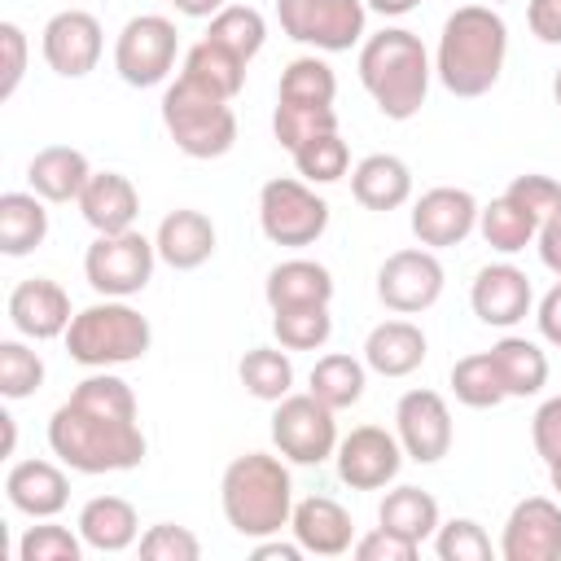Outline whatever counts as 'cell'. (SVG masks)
Wrapping results in <instances>:
<instances>
[{"mask_svg": "<svg viewBox=\"0 0 561 561\" xmlns=\"http://www.w3.org/2000/svg\"><path fill=\"white\" fill-rule=\"evenodd\" d=\"M48 447L75 473H127L149 443L136 421V394L110 368H92L70 399L48 416Z\"/></svg>", "mask_w": 561, "mask_h": 561, "instance_id": "1", "label": "cell"}, {"mask_svg": "<svg viewBox=\"0 0 561 561\" xmlns=\"http://www.w3.org/2000/svg\"><path fill=\"white\" fill-rule=\"evenodd\" d=\"M508 57V26L491 4H460L447 13L438 53H434V75L451 96H486Z\"/></svg>", "mask_w": 561, "mask_h": 561, "instance_id": "2", "label": "cell"}, {"mask_svg": "<svg viewBox=\"0 0 561 561\" xmlns=\"http://www.w3.org/2000/svg\"><path fill=\"white\" fill-rule=\"evenodd\" d=\"M430 79H434V61L416 31L386 26L359 44V83L390 123H408L421 114L430 96Z\"/></svg>", "mask_w": 561, "mask_h": 561, "instance_id": "3", "label": "cell"}, {"mask_svg": "<svg viewBox=\"0 0 561 561\" xmlns=\"http://www.w3.org/2000/svg\"><path fill=\"white\" fill-rule=\"evenodd\" d=\"M219 504L241 539L280 535L294 517V478L285 469V456H267V451L237 456L219 478Z\"/></svg>", "mask_w": 561, "mask_h": 561, "instance_id": "4", "label": "cell"}, {"mask_svg": "<svg viewBox=\"0 0 561 561\" xmlns=\"http://www.w3.org/2000/svg\"><path fill=\"white\" fill-rule=\"evenodd\" d=\"M153 346V324L127 298H101L75 311L66 329V351L83 368H118L145 359Z\"/></svg>", "mask_w": 561, "mask_h": 561, "instance_id": "5", "label": "cell"}, {"mask_svg": "<svg viewBox=\"0 0 561 561\" xmlns=\"http://www.w3.org/2000/svg\"><path fill=\"white\" fill-rule=\"evenodd\" d=\"M162 127L175 140V149L184 158H197V162L224 158L237 145L232 101L215 96L210 88H202L184 75L175 83H167V92H162Z\"/></svg>", "mask_w": 561, "mask_h": 561, "instance_id": "6", "label": "cell"}, {"mask_svg": "<svg viewBox=\"0 0 561 561\" xmlns=\"http://www.w3.org/2000/svg\"><path fill=\"white\" fill-rule=\"evenodd\" d=\"M259 228L272 245H285V250L316 245L329 228V202L316 193V184L276 175L259 188Z\"/></svg>", "mask_w": 561, "mask_h": 561, "instance_id": "7", "label": "cell"}, {"mask_svg": "<svg viewBox=\"0 0 561 561\" xmlns=\"http://www.w3.org/2000/svg\"><path fill=\"white\" fill-rule=\"evenodd\" d=\"M158 245L127 228V232H96V241L83 254V276L101 298H131L153 280Z\"/></svg>", "mask_w": 561, "mask_h": 561, "instance_id": "8", "label": "cell"}, {"mask_svg": "<svg viewBox=\"0 0 561 561\" xmlns=\"http://www.w3.org/2000/svg\"><path fill=\"white\" fill-rule=\"evenodd\" d=\"M276 22L294 44L316 53H346L364 39V0H276Z\"/></svg>", "mask_w": 561, "mask_h": 561, "instance_id": "9", "label": "cell"}, {"mask_svg": "<svg viewBox=\"0 0 561 561\" xmlns=\"http://www.w3.org/2000/svg\"><path fill=\"white\" fill-rule=\"evenodd\" d=\"M180 31L162 13H136L114 39V70L127 88H158L175 70Z\"/></svg>", "mask_w": 561, "mask_h": 561, "instance_id": "10", "label": "cell"}, {"mask_svg": "<svg viewBox=\"0 0 561 561\" xmlns=\"http://www.w3.org/2000/svg\"><path fill=\"white\" fill-rule=\"evenodd\" d=\"M272 443L289 465H324L337 451L333 408L307 394H285L272 408Z\"/></svg>", "mask_w": 561, "mask_h": 561, "instance_id": "11", "label": "cell"}, {"mask_svg": "<svg viewBox=\"0 0 561 561\" xmlns=\"http://www.w3.org/2000/svg\"><path fill=\"white\" fill-rule=\"evenodd\" d=\"M443 263L434 250L412 245V250H394L381 267H377V298L381 307H390L394 316H416L430 311L443 298Z\"/></svg>", "mask_w": 561, "mask_h": 561, "instance_id": "12", "label": "cell"}, {"mask_svg": "<svg viewBox=\"0 0 561 561\" xmlns=\"http://www.w3.org/2000/svg\"><path fill=\"white\" fill-rule=\"evenodd\" d=\"M394 438L408 460L416 465H438L451 451V408L438 390H408L394 403Z\"/></svg>", "mask_w": 561, "mask_h": 561, "instance_id": "13", "label": "cell"}, {"mask_svg": "<svg viewBox=\"0 0 561 561\" xmlns=\"http://www.w3.org/2000/svg\"><path fill=\"white\" fill-rule=\"evenodd\" d=\"M337 478L351 491H381L399 478L403 469V447L390 430L381 425H355L346 438H337Z\"/></svg>", "mask_w": 561, "mask_h": 561, "instance_id": "14", "label": "cell"}, {"mask_svg": "<svg viewBox=\"0 0 561 561\" xmlns=\"http://www.w3.org/2000/svg\"><path fill=\"white\" fill-rule=\"evenodd\" d=\"M101 48H105V31L88 9H61L44 22L39 53H44L48 70L61 75V79L92 75L96 61H101Z\"/></svg>", "mask_w": 561, "mask_h": 561, "instance_id": "15", "label": "cell"}, {"mask_svg": "<svg viewBox=\"0 0 561 561\" xmlns=\"http://www.w3.org/2000/svg\"><path fill=\"white\" fill-rule=\"evenodd\" d=\"M504 561H561V500L526 495L500 530Z\"/></svg>", "mask_w": 561, "mask_h": 561, "instance_id": "16", "label": "cell"}, {"mask_svg": "<svg viewBox=\"0 0 561 561\" xmlns=\"http://www.w3.org/2000/svg\"><path fill=\"white\" fill-rule=\"evenodd\" d=\"M478 197L469 188H456V184H438V188H425L416 202H412V237L425 245V250H447V245H460L473 228H478Z\"/></svg>", "mask_w": 561, "mask_h": 561, "instance_id": "17", "label": "cell"}, {"mask_svg": "<svg viewBox=\"0 0 561 561\" xmlns=\"http://www.w3.org/2000/svg\"><path fill=\"white\" fill-rule=\"evenodd\" d=\"M535 289L517 263H486L469 285V307L491 329H513L530 316Z\"/></svg>", "mask_w": 561, "mask_h": 561, "instance_id": "18", "label": "cell"}, {"mask_svg": "<svg viewBox=\"0 0 561 561\" xmlns=\"http://www.w3.org/2000/svg\"><path fill=\"white\" fill-rule=\"evenodd\" d=\"M75 311H70V294L48 280V276H26L9 289V324L31 337V342H53L66 337Z\"/></svg>", "mask_w": 561, "mask_h": 561, "instance_id": "19", "label": "cell"}, {"mask_svg": "<svg viewBox=\"0 0 561 561\" xmlns=\"http://www.w3.org/2000/svg\"><path fill=\"white\" fill-rule=\"evenodd\" d=\"M4 500H9L18 513H26V517L48 522V517H57V513L66 508V500H70V478H66V469L53 465V460H18V465H9V473H4Z\"/></svg>", "mask_w": 561, "mask_h": 561, "instance_id": "20", "label": "cell"}, {"mask_svg": "<svg viewBox=\"0 0 561 561\" xmlns=\"http://www.w3.org/2000/svg\"><path fill=\"white\" fill-rule=\"evenodd\" d=\"M289 530L302 543V552H311V557H342V552L355 548V522L329 495L298 500L294 504V517H289Z\"/></svg>", "mask_w": 561, "mask_h": 561, "instance_id": "21", "label": "cell"}, {"mask_svg": "<svg viewBox=\"0 0 561 561\" xmlns=\"http://www.w3.org/2000/svg\"><path fill=\"white\" fill-rule=\"evenodd\" d=\"M215 241H219V232H215L210 215H202V210H193V206H180V210L162 215V224H158V232H153L158 259H162L167 267H175V272L202 267V263L215 254Z\"/></svg>", "mask_w": 561, "mask_h": 561, "instance_id": "22", "label": "cell"}, {"mask_svg": "<svg viewBox=\"0 0 561 561\" xmlns=\"http://www.w3.org/2000/svg\"><path fill=\"white\" fill-rule=\"evenodd\" d=\"M79 215L96 232H127L140 215V193L123 171H92V180L79 193Z\"/></svg>", "mask_w": 561, "mask_h": 561, "instance_id": "23", "label": "cell"}, {"mask_svg": "<svg viewBox=\"0 0 561 561\" xmlns=\"http://www.w3.org/2000/svg\"><path fill=\"white\" fill-rule=\"evenodd\" d=\"M26 180H31V193H39V197L53 202V206H66V202H79L83 184L92 180V162H88L83 149L44 145V149L26 162Z\"/></svg>", "mask_w": 561, "mask_h": 561, "instance_id": "24", "label": "cell"}, {"mask_svg": "<svg viewBox=\"0 0 561 561\" xmlns=\"http://www.w3.org/2000/svg\"><path fill=\"white\" fill-rule=\"evenodd\" d=\"M425 351H430V342H425L421 324H412V320H381L364 337V364L377 377H408V373H416L425 364Z\"/></svg>", "mask_w": 561, "mask_h": 561, "instance_id": "25", "label": "cell"}, {"mask_svg": "<svg viewBox=\"0 0 561 561\" xmlns=\"http://www.w3.org/2000/svg\"><path fill=\"white\" fill-rule=\"evenodd\" d=\"M351 197L364 210H399L412 197V171L394 153H368L351 171Z\"/></svg>", "mask_w": 561, "mask_h": 561, "instance_id": "26", "label": "cell"}, {"mask_svg": "<svg viewBox=\"0 0 561 561\" xmlns=\"http://www.w3.org/2000/svg\"><path fill=\"white\" fill-rule=\"evenodd\" d=\"M75 530L83 535V543L92 552H123L140 539V517H136L131 500H123V495H92L79 508Z\"/></svg>", "mask_w": 561, "mask_h": 561, "instance_id": "27", "label": "cell"}, {"mask_svg": "<svg viewBox=\"0 0 561 561\" xmlns=\"http://www.w3.org/2000/svg\"><path fill=\"white\" fill-rule=\"evenodd\" d=\"M263 298L272 311L280 307H311V302H333V272L316 259H285L267 272Z\"/></svg>", "mask_w": 561, "mask_h": 561, "instance_id": "28", "label": "cell"}, {"mask_svg": "<svg viewBox=\"0 0 561 561\" xmlns=\"http://www.w3.org/2000/svg\"><path fill=\"white\" fill-rule=\"evenodd\" d=\"M491 364L504 381V394L508 399H530L548 386V355L539 342L530 337H517V333H504L495 346H491Z\"/></svg>", "mask_w": 561, "mask_h": 561, "instance_id": "29", "label": "cell"}, {"mask_svg": "<svg viewBox=\"0 0 561 561\" xmlns=\"http://www.w3.org/2000/svg\"><path fill=\"white\" fill-rule=\"evenodd\" d=\"M48 237V210L39 193H0V250L9 259H22L39 250Z\"/></svg>", "mask_w": 561, "mask_h": 561, "instance_id": "30", "label": "cell"}, {"mask_svg": "<svg viewBox=\"0 0 561 561\" xmlns=\"http://www.w3.org/2000/svg\"><path fill=\"white\" fill-rule=\"evenodd\" d=\"M377 526H386V530H394L412 543H425L438 530V500L421 486H394L377 504Z\"/></svg>", "mask_w": 561, "mask_h": 561, "instance_id": "31", "label": "cell"}, {"mask_svg": "<svg viewBox=\"0 0 561 561\" xmlns=\"http://www.w3.org/2000/svg\"><path fill=\"white\" fill-rule=\"evenodd\" d=\"M245 66L250 61H241L237 53H228L224 44H215V39H197L188 53H184V79H193V83H202V88H210L215 96H224V101H232L241 88H245Z\"/></svg>", "mask_w": 561, "mask_h": 561, "instance_id": "32", "label": "cell"}, {"mask_svg": "<svg viewBox=\"0 0 561 561\" xmlns=\"http://www.w3.org/2000/svg\"><path fill=\"white\" fill-rule=\"evenodd\" d=\"M364 386H368V364L355 359V355L333 351V355H320L316 368H311V394L320 403H329L333 412L355 408L364 399Z\"/></svg>", "mask_w": 561, "mask_h": 561, "instance_id": "33", "label": "cell"}, {"mask_svg": "<svg viewBox=\"0 0 561 561\" xmlns=\"http://www.w3.org/2000/svg\"><path fill=\"white\" fill-rule=\"evenodd\" d=\"M478 232H482V241H486L491 250L517 254V250H526V245L539 237V224H535L530 210H522V206L504 193V197H495V202H486V206L478 210Z\"/></svg>", "mask_w": 561, "mask_h": 561, "instance_id": "34", "label": "cell"}, {"mask_svg": "<svg viewBox=\"0 0 561 561\" xmlns=\"http://www.w3.org/2000/svg\"><path fill=\"white\" fill-rule=\"evenodd\" d=\"M237 377L263 403H280L285 394H294V364H289L285 346L280 351L276 346H250L237 364Z\"/></svg>", "mask_w": 561, "mask_h": 561, "instance_id": "35", "label": "cell"}, {"mask_svg": "<svg viewBox=\"0 0 561 561\" xmlns=\"http://www.w3.org/2000/svg\"><path fill=\"white\" fill-rule=\"evenodd\" d=\"M206 39L224 44V48L237 53L241 61H254V57L263 53V44H267V22H263V13L250 9V4H228V9H219V13L210 18Z\"/></svg>", "mask_w": 561, "mask_h": 561, "instance_id": "36", "label": "cell"}, {"mask_svg": "<svg viewBox=\"0 0 561 561\" xmlns=\"http://www.w3.org/2000/svg\"><path fill=\"white\" fill-rule=\"evenodd\" d=\"M337 96V75L324 57L307 53V57H294L285 70H280V88H276V101H298V105H333Z\"/></svg>", "mask_w": 561, "mask_h": 561, "instance_id": "37", "label": "cell"}, {"mask_svg": "<svg viewBox=\"0 0 561 561\" xmlns=\"http://www.w3.org/2000/svg\"><path fill=\"white\" fill-rule=\"evenodd\" d=\"M337 131V110L333 105H298V101H276L272 110V136L280 149H302L307 140Z\"/></svg>", "mask_w": 561, "mask_h": 561, "instance_id": "38", "label": "cell"}, {"mask_svg": "<svg viewBox=\"0 0 561 561\" xmlns=\"http://www.w3.org/2000/svg\"><path fill=\"white\" fill-rule=\"evenodd\" d=\"M272 333L285 351H320L333 337V316H329L324 302L280 307V311H272Z\"/></svg>", "mask_w": 561, "mask_h": 561, "instance_id": "39", "label": "cell"}, {"mask_svg": "<svg viewBox=\"0 0 561 561\" xmlns=\"http://www.w3.org/2000/svg\"><path fill=\"white\" fill-rule=\"evenodd\" d=\"M451 394L465 403V408H500L508 394H504V381L491 364V351H478V355H465L451 364Z\"/></svg>", "mask_w": 561, "mask_h": 561, "instance_id": "40", "label": "cell"}, {"mask_svg": "<svg viewBox=\"0 0 561 561\" xmlns=\"http://www.w3.org/2000/svg\"><path fill=\"white\" fill-rule=\"evenodd\" d=\"M294 167L307 184H337L351 167V149L337 131H324V136L307 140L302 149H294Z\"/></svg>", "mask_w": 561, "mask_h": 561, "instance_id": "41", "label": "cell"}, {"mask_svg": "<svg viewBox=\"0 0 561 561\" xmlns=\"http://www.w3.org/2000/svg\"><path fill=\"white\" fill-rule=\"evenodd\" d=\"M39 386H44V359H39V351H31L18 337H4L0 342V394L4 399H26Z\"/></svg>", "mask_w": 561, "mask_h": 561, "instance_id": "42", "label": "cell"}, {"mask_svg": "<svg viewBox=\"0 0 561 561\" xmlns=\"http://www.w3.org/2000/svg\"><path fill=\"white\" fill-rule=\"evenodd\" d=\"M83 535L70 526H26V535L18 539V561H79L83 557Z\"/></svg>", "mask_w": 561, "mask_h": 561, "instance_id": "43", "label": "cell"}, {"mask_svg": "<svg viewBox=\"0 0 561 561\" xmlns=\"http://www.w3.org/2000/svg\"><path fill=\"white\" fill-rule=\"evenodd\" d=\"M434 552L443 561H491L495 548H491V535L473 517H451V522H438Z\"/></svg>", "mask_w": 561, "mask_h": 561, "instance_id": "44", "label": "cell"}, {"mask_svg": "<svg viewBox=\"0 0 561 561\" xmlns=\"http://www.w3.org/2000/svg\"><path fill=\"white\" fill-rule=\"evenodd\" d=\"M136 548H140L145 561H197V557H202V539H197L188 526H175V522L149 526V530L136 539Z\"/></svg>", "mask_w": 561, "mask_h": 561, "instance_id": "45", "label": "cell"}, {"mask_svg": "<svg viewBox=\"0 0 561 561\" xmlns=\"http://www.w3.org/2000/svg\"><path fill=\"white\" fill-rule=\"evenodd\" d=\"M504 193H508L522 210H530L539 228H543L548 219H557V215H561V184H557L552 175H543V171H526V175H517Z\"/></svg>", "mask_w": 561, "mask_h": 561, "instance_id": "46", "label": "cell"}, {"mask_svg": "<svg viewBox=\"0 0 561 561\" xmlns=\"http://www.w3.org/2000/svg\"><path fill=\"white\" fill-rule=\"evenodd\" d=\"M0 57H4V70H0V101H9L26 75V31L18 22H0Z\"/></svg>", "mask_w": 561, "mask_h": 561, "instance_id": "47", "label": "cell"}, {"mask_svg": "<svg viewBox=\"0 0 561 561\" xmlns=\"http://www.w3.org/2000/svg\"><path fill=\"white\" fill-rule=\"evenodd\" d=\"M351 552H355L359 561H412V557L421 552V543H412V539H403V535H394V530H386V526H373L368 535L355 539Z\"/></svg>", "mask_w": 561, "mask_h": 561, "instance_id": "48", "label": "cell"}, {"mask_svg": "<svg viewBox=\"0 0 561 561\" xmlns=\"http://www.w3.org/2000/svg\"><path fill=\"white\" fill-rule=\"evenodd\" d=\"M530 443H535V451H539L543 465L561 460V394L543 399L539 412L530 416Z\"/></svg>", "mask_w": 561, "mask_h": 561, "instance_id": "49", "label": "cell"}, {"mask_svg": "<svg viewBox=\"0 0 561 561\" xmlns=\"http://www.w3.org/2000/svg\"><path fill=\"white\" fill-rule=\"evenodd\" d=\"M526 26L539 44H561V0H530Z\"/></svg>", "mask_w": 561, "mask_h": 561, "instance_id": "50", "label": "cell"}, {"mask_svg": "<svg viewBox=\"0 0 561 561\" xmlns=\"http://www.w3.org/2000/svg\"><path fill=\"white\" fill-rule=\"evenodd\" d=\"M535 324H539V337H543L548 346L561 351V285H552V289L539 298V307H535Z\"/></svg>", "mask_w": 561, "mask_h": 561, "instance_id": "51", "label": "cell"}, {"mask_svg": "<svg viewBox=\"0 0 561 561\" xmlns=\"http://www.w3.org/2000/svg\"><path fill=\"white\" fill-rule=\"evenodd\" d=\"M535 245H539V259H543V267L561 276V215H557V219H548V224L539 228Z\"/></svg>", "mask_w": 561, "mask_h": 561, "instance_id": "52", "label": "cell"}, {"mask_svg": "<svg viewBox=\"0 0 561 561\" xmlns=\"http://www.w3.org/2000/svg\"><path fill=\"white\" fill-rule=\"evenodd\" d=\"M302 557V543H280V539H254V561H298Z\"/></svg>", "mask_w": 561, "mask_h": 561, "instance_id": "53", "label": "cell"}, {"mask_svg": "<svg viewBox=\"0 0 561 561\" xmlns=\"http://www.w3.org/2000/svg\"><path fill=\"white\" fill-rule=\"evenodd\" d=\"M171 4H175L184 18H206V22H210L219 9H228V0H171Z\"/></svg>", "mask_w": 561, "mask_h": 561, "instance_id": "54", "label": "cell"}, {"mask_svg": "<svg viewBox=\"0 0 561 561\" xmlns=\"http://www.w3.org/2000/svg\"><path fill=\"white\" fill-rule=\"evenodd\" d=\"M368 4V13H381V18H403V13H412L421 0H364Z\"/></svg>", "mask_w": 561, "mask_h": 561, "instance_id": "55", "label": "cell"}, {"mask_svg": "<svg viewBox=\"0 0 561 561\" xmlns=\"http://www.w3.org/2000/svg\"><path fill=\"white\" fill-rule=\"evenodd\" d=\"M13 443H18V425L13 416H4V456H13Z\"/></svg>", "mask_w": 561, "mask_h": 561, "instance_id": "56", "label": "cell"}, {"mask_svg": "<svg viewBox=\"0 0 561 561\" xmlns=\"http://www.w3.org/2000/svg\"><path fill=\"white\" fill-rule=\"evenodd\" d=\"M548 482H552V491H557V500H561V460L548 465Z\"/></svg>", "mask_w": 561, "mask_h": 561, "instance_id": "57", "label": "cell"}, {"mask_svg": "<svg viewBox=\"0 0 561 561\" xmlns=\"http://www.w3.org/2000/svg\"><path fill=\"white\" fill-rule=\"evenodd\" d=\"M552 101L561 105V66H557V75H552Z\"/></svg>", "mask_w": 561, "mask_h": 561, "instance_id": "58", "label": "cell"}, {"mask_svg": "<svg viewBox=\"0 0 561 561\" xmlns=\"http://www.w3.org/2000/svg\"><path fill=\"white\" fill-rule=\"evenodd\" d=\"M486 4H504V0H486Z\"/></svg>", "mask_w": 561, "mask_h": 561, "instance_id": "59", "label": "cell"}, {"mask_svg": "<svg viewBox=\"0 0 561 561\" xmlns=\"http://www.w3.org/2000/svg\"><path fill=\"white\" fill-rule=\"evenodd\" d=\"M557 285H561V276H557Z\"/></svg>", "mask_w": 561, "mask_h": 561, "instance_id": "60", "label": "cell"}]
</instances>
